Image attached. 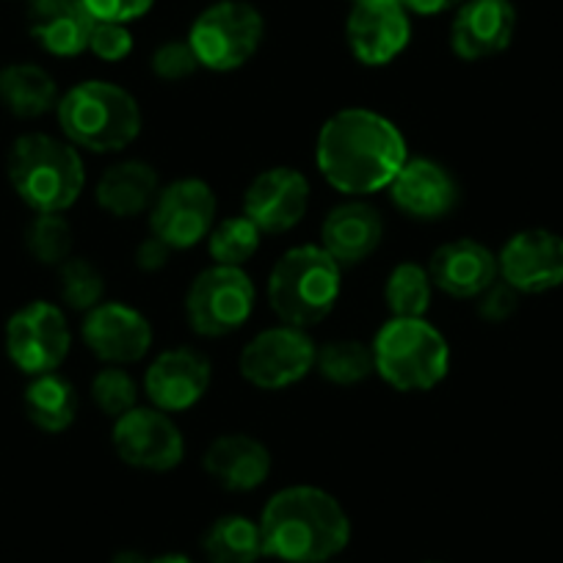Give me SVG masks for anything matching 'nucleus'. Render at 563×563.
<instances>
[{
	"instance_id": "obj_42",
	"label": "nucleus",
	"mask_w": 563,
	"mask_h": 563,
	"mask_svg": "<svg viewBox=\"0 0 563 563\" xmlns=\"http://www.w3.org/2000/svg\"><path fill=\"white\" fill-rule=\"evenodd\" d=\"M354 3H365V0H354Z\"/></svg>"
},
{
	"instance_id": "obj_14",
	"label": "nucleus",
	"mask_w": 563,
	"mask_h": 563,
	"mask_svg": "<svg viewBox=\"0 0 563 563\" xmlns=\"http://www.w3.org/2000/svg\"><path fill=\"white\" fill-rule=\"evenodd\" d=\"M310 208V180L294 166L260 172L243 191V216L263 235H285L305 221Z\"/></svg>"
},
{
	"instance_id": "obj_16",
	"label": "nucleus",
	"mask_w": 563,
	"mask_h": 563,
	"mask_svg": "<svg viewBox=\"0 0 563 563\" xmlns=\"http://www.w3.org/2000/svg\"><path fill=\"white\" fill-rule=\"evenodd\" d=\"M84 343L102 365H135L153 349V323L124 301H102L84 316Z\"/></svg>"
},
{
	"instance_id": "obj_32",
	"label": "nucleus",
	"mask_w": 563,
	"mask_h": 563,
	"mask_svg": "<svg viewBox=\"0 0 563 563\" xmlns=\"http://www.w3.org/2000/svg\"><path fill=\"white\" fill-rule=\"evenodd\" d=\"M73 224L64 213H36L25 230V246L42 265H62L73 257Z\"/></svg>"
},
{
	"instance_id": "obj_12",
	"label": "nucleus",
	"mask_w": 563,
	"mask_h": 563,
	"mask_svg": "<svg viewBox=\"0 0 563 563\" xmlns=\"http://www.w3.org/2000/svg\"><path fill=\"white\" fill-rule=\"evenodd\" d=\"M219 216V199L210 183L199 177H180L161 188L158 199L150 208V232L175 252L208 241Z\"/></svg>"
},
{
	"instance_id": "obj_35",
	"label": "nucleus",
	"mask_w": 563,
	"mask_h": 563,
	"mask_svg": "<svg viewBox=\"0 0 563 563\" xmlns=\"http://www.w3.org/2000/svg\"><path fill=\"white\" fill-rule=\"evenodd\" d=\"M89 53H95L100 62L117 64L133 53V34L124 23H100L97 20L89 40Z\"/></svg>"
},
{
	"instance_id": "obj_2",
	"label": "nucleus",
	"mask_w": 563,
	"mask_h": 563,
	"mask_svg": "<svg viewBox=\"0 0 563 563\" xmlns=\"http://www.w3.org/2000/svg\"><path fill=\"white\" fill-rule=\"evenodd\" d=\"M263 552L282 563H329L349 547L351 517L321 486L279 489L260 517Z\"/></svg>"
},
{
	"instance_id": "obj_38",
	"label": "nucleus",
	"mask_w": 563,
	"mask_h": 563,
	"mask_svg": "<svg viewBox=\"0 0 563 563\" xmlns=\"http://www.w3.org/2000/svg\"><path fill=\"white\" fill-rule=\"evenodd\" d=\"M172 252H175V249H169L161 238H155L153 232H150V238H144V241L139 243V249H135V265H139V271H144V274H153V271H161L169 263Z\"/></svg>"
},
{
	"instance_id": "obj_23",
	"label": "nucleus",
	"mask_w": 563,
	"mask_h": 563,
	"mask_svg": "<svg viewBox=\"0 0 563 563\" xmlns=\"http://www.w3.org/2000/svg\"><path fill=\"white\" fill-rule=\"evenodd\" d=\"M202 467L221 489L254 492L268 481L271 451L252 434H221L205 451Z\"/></svg>"
},
{
	"instance_id": "obj_7",
	"label": "nucleus",
	"mask_w": 563,
	"mask_h": 563,
	"mask_svg": "<svg viewBox=\"0 0 563 563\" xmlns=\"http://www.w3.org/2000/svg\"><path fill=\"white\" fill-rule=\"evenodd\" d=\"M265 40V20L246 0H216L194 20L188 45L199 67L210 73H235L257 56Z\"/></svg>"
},
{
	"instance_id": "obj_37",
	"label": "nucleus",
	"mask_w": 563,
	"mask_h": 563,
	"mask_svg": "<svg viewBox=\"0 0 563 563\" xmlns=\"http://www.w3.org/2000/svg\"><path fill=\"white\" fill-rule=\"evenodd\" d=\"M89 14L100 23H133L155 7V0H84Z\"/></svg>"
},
{
	"instance_id": "obj_26",
	"label": "nucleus",
	"mask_w": 563,
	"mask_h": 563,
	"mask_svg": "<svg viewBox=\"0 0 563 563\" xmlns=\"http://www.w3.org/2000/svg\"><path fill=\"white\" fill-rule=\"evenodd\" d=\"M78 389L56 371L34 376L25 389V415L45 434L67 431L78 417Z\"/></svg>"
},
{
	"instance_id": "obj_4",
	"label": "nucleus",
	"mask_w": 563,
	"mask_h": 563,
	"mask_svg": "<svg viewBox=\"0 0 563 563\" xmlns=\"http://www.w3.org/2000/svg\"><path fill=\"white\" fill-rule=\"evenodd\" d=\"M64 139L95 155L122 153L141 135V106L124 86L111 80H80L56 106Z\"/></svg>"
},
{
	"instance_id": "obj_15",
	"label": "nucleus",
	"mask_w": 563,
	"mask_h": 563,
	"mask_svg": "<svg viewBox=\"0 0 563 563\" xmlns=\"http://www.w3.org/2000/svg\"><path fill=\"white\" fill-rule=\"evenodd\" d=\"M349 51L362 67H387L411 42V20L400 0L354 3L345 23Z\"/></svg>"
},
{
	"instance_id": "obj_13",
	"label": "nucleus",
	"mask_w": 563,
	"mask_h": 563,
	"mask_svg": "<svg viewBox=\"0 0 563 563\" xmlns=\"http://www.w3.org/2000/svg\"><path fill=\"white\" fill-rule=\"evenodd\" d=\"M500 279L519 296H539L563 285V235L530 227L519 230L497 252Z\"/></svg>"
},
{
	"instance_id": "obj_5",
	"label": "nucleus",
	"mask_w": 563,
	"mask_h": 563,
	"mask_svg": "<svg viewBox=\"0 0 563 563\" xmlns=\"http://www.w3.org/2000/svg\"><path fill=\"white\" fill-rule=\"evenodd\" d=\"M343 294V265L321 246L301 243L288 249L268 274V305L288 327H316L332 316Z\"/></svg>"
},
{
	"instance_id": "obj_36",
	"label": "nucleus",
	"mask_w": 563,
	"mask_h": 563,
	"mask_svg": "<svg viewBox=\"0 0 563 563\" xmlns=\"http://www.w3.org/2000/svg\"><path fill=\"white\" fill-rule=\"evenodd\" d=\"M475 301H478V316L484 318V321L503 323L517 312L519 294L508 285V282L497 279L495 285H489V288H486Z\"/></svg>"
},
{
	"instance_id": "obj_30",
	"label": "nucleus",
	"mask_w": 563,
	"mask_h": 563,
	"mask_svg": "<svg viewBox=\"0 0 563 563\" xmlns=\"http://www.w3.org/2000/svg\"><path fill=\"white\" fill-rule=\"evenodd\" d=\"M260 243H263V232L257 230L252 219L241 213L216 221V227L208 235V252L216 265L243 268L260 252Z\"/></svg>"
},
{
	"instance_id": "obj_25",
	"label": "nucleus",
	"mask_w": 563,
	"mask_h": 563,
	"mask_svg": "<svg viewBox=\"0 0 563 563\" xmlns=\"http://www.w3.org/2000/svg\"><path fill=\"white\" fill-rule=\"evenodd\" d=\"M58 84L40 64H9L0 69V106L20 119H36L56 111Z\"/></svg>"
},
{
	"instance_id": "obj_20",
	"label": "nucleus",
	"mask_w": 563,
	"mask_h": 563,
	"mask_svg": "<svg viewBox=\"0 0 563 563\" xmlns=\"http://www.w3.org/2000/svg\"><path fill=\"white\" fill-rule=\"evenodd\" d=\"M429 274L434 288L451 299H478L489 285L500 279L497 254L475 238L448 241L431 254Z\"/></svg>"
},
{
	"instance_id": "obj_18",
	"label": "nucleus",
	"mask_w": 563,
	"mask_h": 563,
	"mask_svg": "<svg viewBox=\"0 0 563 563\" xmlns=\"http://www.w3.org/2000/svg\"><path fill=\"white\" fill-rule=\"evenodd\" d=\"M387 191L395 208L415 221H440L462 202V186L453 172L440 161L422 155L406 161Z\"/></svg>"
},
{
	"instance_id": "obj_31",
	"label": "nucleus",
	"mask_w": 563,
	"mask_h": 563,
	"mask_svg": "<svg viewBox=\"0 0 563 563\" xmlns=\"http://www.w3.org/2000/svg\"><path fill=\"white\" fill-rule=\"evenodd\" d=\"M58 294L62 301L75 312H89L106 301V276L91 260L69 257L58 265Z\"/></svg>"
},
{
	"instance_id": "obj_39",
	"label": "nucleus",
	"mask_w": 563,
	"mask_h": 563,
	"mask_svg": "<svg viewBox=\"0 0 563 563\" xmlns=\"http://www.w3.org/2000/svg\"><path fill=\"white\" fill-rule=\"evenodd\" d=\"M409 14H420V18H434V14L451 12V9L462 7L464 0H400Z\"/></svg>"
},
{
	"instance_id": "obj_21",
	"label": "nucleus",
	"mask_w": 563,
	"mask_h": 563,
	"mask_svg": "<svg viewBox=\"0 0 563 563\" xmlns=\"http://www.w3.org/2000/svg\"><path fill=\"white\" fill-rule=\"evenodd\" d=\"M384 241V216L365 199H349L327 213L321 224V246L343 268L365 263Z\"/></svg>"
},
{
	"instance_id": "obj_17",
	"label": "nucleus",
	"mask_w": 563,
	"mask_h": 563,
	"mask_svg": "<svg viewBox=\"0 0 563 563\" xmlns=\"http://www.w3.org/2000/svg\"><path fill=\"white\" fill-rule=\"evenodd\" d=\"M210 382H213L210 360L191 345L164 351L144 371V393L150 406L169 415L194 409L208 395Z\"/></svg>"
},
{
	"instance_id": "obj_40",
	"label": "nucleus",
	"mask_w": 563,
	"mask_h": 563,
	"mask_svg": "<svg viewBox=\"0 0 563 563\" xmlns=\"http://www.w3.org/2000/svg\"><path fill=\"white\" fill-rule=\"evenodd\" d=\"M111 563H150V558L141 555V552H135V550H122L113 555Z\"/></svg>"
},
{
	"instance_id": "obj_33",
	"label": "nucleus",
	"mask_w": 563,
	"mask_h": 563,
	"mask_svg": "<svg viewBox=\"0 0 563 563\" xmlns=\"http://www.w3.org/2000/svg\"><path fill=\"white\" fill-rule=\"evenodd\" d=\"M91 400H95L97 409L102 411L111 420H119L122 415H128L130 409L139 406V384L130 376L128 367L122 365H106L95 378H91Z\"/></svg>"
},
{
	"instance_id": "obj_28",
	"label": "nucleus",
	"mask_w": 563,
	"mask_h": 563,
	"mask_svg": "<svg viewBox=\"0 0 563 563\" xmlns=\"http://www.w3.org/2000/svg\"><path fill=\"white\" fill-rule=\"evenodd\" d=\"M431 299H434V282L426 265L398 263L384 282V305L389 318H426Z\"/></svg>"
},
{
	"instance_id": "obj_41",
	"label": "nucleus",
	"mask_w": 563,
	"mask_h": 563,
	"mask_svg": "<svg viewBox=\"0 0 563 563\" xmlns=\"http://www.w3.org/2000/svg\"><path fill=\"white\" fill-rule=\"evenodd\" d=\"M150 563H194V561L188 555H183V552H166V555L153 558Z\"/></svg>"
},
{
	"instance_id": "obj_6",
	"label": "nucleus",
	"mask_w": 563,
	"mask_h": 563,
	"mask_svg": "<svg viewBox=\"0 0 563 563\" xmlns=\"http://www.w3.org/2000/svg\"><path fill=\"white\" fill-rule=\"evenodd\" d=\"M371 349L376 376L398 393H429L451 371V345L426 318H389Z\"/></svg>"
},
{
	"instance_id": "obj_11",
	"label": "nucleus",
	"mask_w": 563,
	"mask_h": 563,
	"mask_svg": "<svg viewBox=\"0 0 563 563\" xmlns=\"http://www.w3.org/2000/svg\"><path fill=\"white\" fill-rule=\"evenodd\" d=\"M73 349L67 316L51 301H31L20 307L7 323V354L14 367L31 378L62 367Z\"/></svg>"
},
{
	"instance_id": "obj_29",
	"label": "nucleus",
	"mask_w": 563,
	"mask_h": 563,
	"mask_svg": "<svg viewBox=\"0 0 563 563\" xmlns=\"http://www.w3.org/2000/svg\"><path fill=\"white\" fill-rule=\"evenodd\" d=\"M316 371L338 387H356L376 373L373 349L354 338L329 340V343L318 345Z\"/></svg>"
},
{
	"instance_id": "obj_3",
	"label": "nucleus",
	"mask_w": 563,
	"mask_h": 563,
	"mask_svg": "<svg viewBox=\"0 0 563 563\" xmlns=\"http://www.w3.org/2000/svg\"><path fill=\"white\" fill-rule=\"evenodd\" d=\"M7 175L14 194L34 213H67L86 188L80 150L47 133H25L14 141Z\"/></svg>"
},
{
	"instance_id": "obj_27",
	"label": "nucleus",
	"mask_w": 563,
	"mask_h": 563,
	"mask_svg": "<svg viewBox=\"0 0 563 563\" xmlns=\"http://www.w3.org/2000/svg\"><path fill=\"white\" fill-rule=\"evenodd\" d=\"M202 550L210 563H257L265 555L260 522L243 514L219 517L205 530Z\"/></svg>"
},
{
	"instance_id": "obj_9",
	"label": "nucleus",
	"mask_w": 563,
	"mask_h": 563,
	"mask_svg": "<svg viewBox=\"0 0 563 563\" xmlns=\"http://www.w3.org/2000/svg\"><path fill=\"white\" fill-rule=\"evenodd\" d=\"M318 345L307 334V329L279 327L263 329L243 345L238 356V371L252 387L276 393V389H288L294 384L305 382L316 371Z\"/></svg>"
},
{
	"instance_id": "obj_1",
	"label": "nucleus",
	"mask_w": 563,
	"mask_h": 563,
	"mask_svg": "<svg viewBox=\"0 0 563 563\" xmlns=\"http://www.w3.org/2000/svg\"><path fill=\"white\" fill-rule=\"evenodd\" d=\"M406 161L409 147L398 124L371 108H343L318 130V172L351 199L387 191Z\"/></svg>"
},
{
	"instance_id": "obj_34",
	"label": "nucleus",
	"mask_w": 563,
	"mask_h": 563,
	"mask_svg": "<svg viewBox=\"0 0 563 563\" xmlns=\"http://www.w3.org/2000/svg\"><path fill=\"white\" fill-rule=\"evenodd\" d=\"M150 67L158 75L161 80H169V84H177V80L191 78L194 73H199V58L194 53V47L188 45V40H169L164 45L155 47L153 58H150Z\"/></svg>"
},
{
	"instance_id": "obj_22",
	"label": "nucleus",
	"mask_w": 563,
	"mask_h": 563,
	"mask_svg": "<svg viewBox=\"0 0 563 563\" xmlns=\"http://www.w3.org/2000/svg\"><path fill=\"white\" fill-rule=\"evenodd\" d=\"M95 23L84 0H29V31L51 56L75 58L89 51Z\"/></svg>"
},
{
	"instance_id": "obj_24",
	"label": "nucleus",
	"mask_w": 563,
	"mask_h": 563,
	"mask_svg": "<svg viewBox=\"0 0 563 563\" xmlns=\"http://www.w3.org/2000/svg\"><path fill=\"white\" fill-rule=\"evenodd\" d=\"M161 188L164 186L155 166H150L147 161L128 158L102 172L95 199L100 210H106L113 219H135V216L150 213Z\"/></svg>"
},
{
	"instance_id": "obj_10",
	"label": "nucleus",
	"mask_w": 563,
	"mask_h": 563,
	"mask_svg": "<svg viewBox=\"0 0 563 563\" xmlns=\"http://www.w3.org/2000/svg\"><path fill=\"white\" fill-rule=\"evenodd\" d=\"M111 442L128 467L144 473H169L186 459V437L169 411L155 406H135L113 420Z\"/></svg>"
},
{
	"instance_id": "obj_19",
	"label": "nucleus",
	"mask_w": 563,
	"mask_h": 563,
	"mask_svg": "<svg viewBox=\"0 0 563 563\" xmlns=\"http://www.w3.org/2000/svg\"><path fill=\"white\" fill-rule=\"evenodd\" d=\"M517 31L511 0H464L451 23V51L462 62H484L508 51Z\"/></svg>"
},
{
	"instance_id": "obj_8",
	"label": "nucleus",
	"mask_w": 563,
	"mask_h": 563,
	"mask_svg": "<svg viewBox=\"0 0 563 563\" xmlns=\"http://www.w3.org/2000/svg\"><path fill=\"white\" fill-rule=\"evenodd\" d=\"M257 305L252 276L235 265H210L188 285L186 321L199 338H227L246 327Z\"/></svg>"
}]
</instances>
